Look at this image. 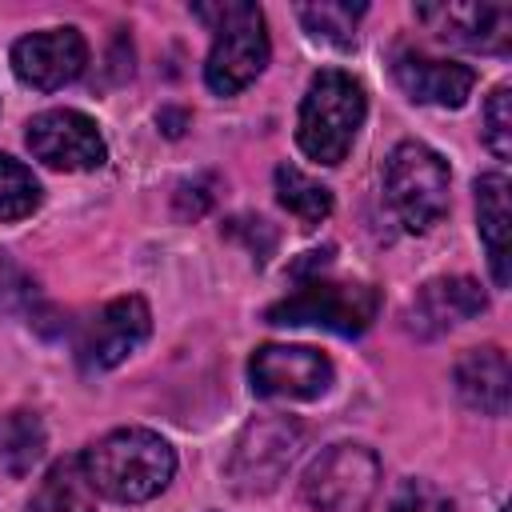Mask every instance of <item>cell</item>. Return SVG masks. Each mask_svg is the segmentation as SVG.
<instances>
[{"instance_id":"8fae6325","label":"cell","mask_w":512,"mask_h":512,"mask_svg":"<svg viewBox=\"0 0 512 512\" xmlns=\"http://www.w3.org/2000/svg\"><path fill=\"white\" fill-rule=\"evenodd\" d=\"M152 332V312L140 296H116L108 300L80 336V360L84 368H116L128 360Z\"/></svg>"},{"instance_id":"9c48e42d","label":"cell","mask_w":512,"mask_h":512,"mask_svg":"<svg viewBox=\"0 0 512 512\" xmlns=\"http://www.w3.org/2000/svg\"><path fill=\"white\" fill-rule=\"evenodd\" d=\"M28 148L40 164L56 172H92L108 160L104 136L76 108H48L28 120Z\"/></svg>"},{"instance_id":"9a60e30c","label":"cell","mask_w":512,"mask_h":512,"mask_svg":"<svg viewBox=\"0 0 512 512\" xmlns=\"http://www.w3.org/2000/svg\"><path fill=\"white\" fill-rule=\"evenodd\" d=\"M456 392L468 408H476L480 416H504L508 412V400H512V368H508V356L496 348V344H484V348H472L456 360Z\"/></svg>"},{"instance_id":"ffe728a7","label":"cell","mask_w":512,"mask_h":512,"mask_svg":"<svg viewBox=\"0 0 512 512\" xmlns=\"http://www.w3.org/2000/svg\"><path fill=\"white\" fill-rule=\"evenodd\" d=\"M296 16L304 20V28L316 36V40H328L336 48H348L352 44V28L356 20L364 16V4H344V0H320V4H300Z\"/></svg>"},{"instance_id":"4fadbf2b","label":"cell","mask_w":512,"mask_h":512,"mask_svg":"<svg viewBox=\"0 0 512 512\" xmlns=\"http://www.w3.org/2000/svg\"><path fill=\"white\" fill-rule=\"evenodd\" d=\"M484 304L488 300H484V292H480V284L472 276H440V280H428L412 296V304L404 312V328L412 336L428 340V336H440V332L480 316Z\"/></svg>"},{"instance_id":"277c9868","label":"cell","mask_w":512,"mask_h":512,"mask_svg":"<svg viewBox=\"0 0 512 512\" xmlns=\"http://www.w3.org/2000/svg\"><path fill=\"white\" fill-rule=\"evenodd\" d=\"M448 184V160L420 140H400L384 160V196L408 232H428L448 212Z\"/></svg>"},{"instance_id":"7402d4cb","label":"cell","mask_w":512,"mask_h":512,"mask_svg":"<svg viewBox=\"0 0 512 512\" xmlns=\"http://www.w3.org/2000/svg\"><path fill=\"white\" fill-rule=\"evenodd\" d=\"M484 144L496 160L512 156V88L500 84L484 104Z\"/></svg>"},{"instance_id":"cb8c5ba5","label":"cell","mask_w":512,"mask_h":512,"mask_svg":"<svg viewBox=\"0 0 512 512\" xmlns=\"http://www.w3.org/2000/svg\"><path fill=\"white\" fill-rule=\"evenodd\" d=\"M500 512H508V508H500Z\"/></svg>"},{"instance_id":"30bf717a","label":"cell","mask_w":512,"mask_h":512,"mask_svg":"<svg viewBox=\"0 0 512 512\" xmlns=\"http://www.w3.org/2000/svg\"><path fill=\"white\" fill-rule=\"evenodd\" d=\"M84 64H88V44L76 28H44L12 44V72L40 92L72 84L84 72Z\"/></svg>"},{"instance_id":"5b68a950","label":"cell","mask_w":512,"mask_h":512,"mask_svg":"<svg viewBox=\"0 0 512 512\" xmlns=\"http://www.w3.org/2000/svg\"><path fill=\"white\" fill-rule=\"evenodd\" d=\"M380 312V296L372 284H348V280H320L300 276V288L268 308V324H292V328H328L336 336H360Z\"/></svg>"},{"instance_id":"ba28073f","label":"cell","mask_w":512,"mask_h":512,"mask_svg":"<svg viewBox=\"0 0 512 512\" xmlns=\"http://www.w3.org/2000/svg\"><path fill=\"white\" fill-rule=\"evenodd\" d=\"M248 380L268 400H316L332 384V360L304 344H260L248 360Z\"/></svg>"},{"instance_id":"8992f818","label":"cell","mask_w":512,"mask_h":512,"mask_svg":"<svg viewBox=\"0 0 512 512\" xmlns=\"http://www.w3.org/2000/svg\"><path fill=\"white\" fill-rule=\"evenodd\" d=\"M304 444V428L292 420V416H256L244 424V432L236 436L232 444V456L224 464L228 472V484L240 492V496H260V492H272L288 464L296 460V448Z\"/></svg>"},{"instance_id":"3957f363","label":"cell","mask_w":512,"mask_h":512,"mask_svg":"<svg viewBox=\"0 0 512 512\" xmlns=\"http://www.w3.org/2000/svg\"><path fill=\"white\" fill-rule=\"evenodd\" d=\"M364 112H368L364 88L348 72L340 68L316 72L300 100V120H296V140L304 156H312L316 164H340L364 124Z\"/></svg>"},{"instance_id":"d6986e66","label":"cell","mask_w":512,"mask_h":512,"mask_svg":"<svg viewBox=\"0 0 512 512\" xmlns=\"http://www.w3.org/2000/svg\"><path fill=\"white\" fill-rule=\"evenodd\" d=\"M276 200L304 224V228H316L320 220H328L332 212V192L312 180L308 172H300L296 164H280L276 168Z\"/></svg>"},{"instance_id":"6da1fadb","label":"cell","mask_w":512,"mask_h":512,"mask_svg":"<svg viewBox=\"0 0 512 512\" xmlns=\"http://www.w3.org/2000/svg\"><path fill=\"white\" fill-rule=\"evenodd\" d=\"M88 484L116 504H144L160 496L176 472L172 444L152 428H116L80 452Z\"/></svg>"},{"instance_id":"5bb4252c","label":"cell","mask_w":512,"mask_h":512,"mask_svg":"<svg viewBox=\"0 0 512 512\" xmlns=\"http://www.w3.org/2000/svg\"><path fill=\"white\" fill-rule=\"evenodd\" d=\"M392 76L408 100L436 104V108H460L476 84V72L468 64H452V60H436L420 52H396Z\"/></svg>"},{"instance_id":"ac0fdd59","label":"cell","mask_w":512,"mask_h":512,"mask_svg":"<svg viewBox=\"0 0 512 512\" xmlns=\"http://www.w3.org/2000/svg\"><path fill=\"white\" fill-rule=\"evenodd\" d=\"M44 456V424L36 412H8L0 416V468L8 476H28L32 464Z\"/></svg>"},{"instance_id":"603a6c76","label":"cell","mask_w":512,"mask_h":512,"mask_svg":"<svg viewBox=\"0 0 512 512\" xmlns=\"http://www.w3.org/2000/svg\"><path fill=\"white\" fill-rule=\"evenodd\" d=\"M388 512H452V500L432 484V480H400L392 500H388Z\"/></svg>"},{"instance_id":"e0dca14e","label":"cell","mask_w":512,"mask_h":512,"mask_svg":"<svg viewBox=\"0 0 512 512\" xmlns=\"http://www.w3.org/2000/svg\"><path fill=\"white\" fill-rule=\"evenodd\" d=\"M28 512H96V488L88 484L84 460L80 456L56 460L36 484Z\"/></svg>"},{"instance_id":"7c38bea8","label":"cell","mask_w":512,"mask_h":512,"mask_svg":"<svg viewBox=\"0 0 512 512\" xmlns=\"http://www.w3.org/2000/svg\"><path fill=\"white\" fill-rule=\"evenodd\" d=\"M416 20L472 52H508L512 44V12L504 4H420Z\"/></svg>"},{"instance_id":"44dd1931","label":"cell","mask_w":512,"mask_h":512,"mask_svg":"<svg viewBox=\"0 0 512 512\" xmlns=\"http://www.w3.org/2000/svg\"><path fill=\"white\" fill-rule=\"evenodd\" d=\"M40 204V184L36 176L12 160L8 152H0V220H20Z\"/></svg>"},{"instance_id":"2e32d148","label":"cell","mask_w":512,"mask_h":512,"mask_svg":"<svg viewBox=\"0 0 512 512\" xmlns=\"http://www.w3.org/2000/svg\"><path fill=\"white\" fill-rule=\"evenodd\" d=\"M476 220L480 236L488 244V264L492 280L504 288L508 284V176L504 172H484L476 180Z\"/></svg>"},{"instance_id":"52a82bcc","label":"cell","mask_w":512,"mask_h":512,"mask_svg":"<svg viewBox=\"0 0 512 512\" xmlns=\"http://www.w3.org/2000/svg\"><path fill=\"white\" fill-rule=\"evenodd\" d=\"M376 488H380V460L364 444L324 448L304 476V500L316 512H368Z\"/></svg>"},{"instance_id":"7a4b0ae2","label":"cell","mask_w":512,"mask_h":512,"mask_svg":"<svg viewBox=\"0 0 512 512\" xmlns=\"http://www.w3.org/2000/svg\"><path fill=\"white\" fill-rule=\"evenodd\" d=\"M192 16L216 32L212 52L204 60V84L216 96H236L268 64V36L260 8L248 0H220V4H192Z\"/></svg>"}]
</instances>
